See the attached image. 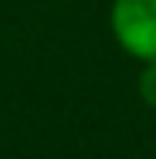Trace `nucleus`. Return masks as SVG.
I'll use <instances>...</instances> for the list:
<instances>
[{
    "instance_id": "f257e3e1",
    "label": "nucleus",
    "mask_w": 156,
    "mask_h": 159,
    "mask_svg": "<svg viewBox=\"0 0 156 159\" xmlns=\"http://www.w3.org/2000/svg\"><path fill=\"white\" fill-rule=\"evenodd\" d=\"M111 30L124 52L156 62V0H114Z\"/></svg>"
},
{
    "instance_id": "f03ea898",
    "label": "nucleus",
    "mask_w": 156,
    "mask_h": 159,
    "mask_svg": "<svg viewBox=\"0 0 156 159\" xmlns=\"http://www.w3.org/2000/svg\"><path fill=\"white\" fill-rule=\"evenodd\" d=\"M140 98L146 107L156 111V62H146V68L140 71Z\"/></svg>"
}]
</instances>
